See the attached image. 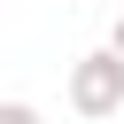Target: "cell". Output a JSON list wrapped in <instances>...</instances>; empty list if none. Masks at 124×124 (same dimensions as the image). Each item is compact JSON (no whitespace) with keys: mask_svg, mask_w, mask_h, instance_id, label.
<instances>
[{"mask_svg":"<svg viewBox=\"0 0 124 124\" xmlns=\"http://www.w3.org/2000/svg\"><path fill=\"white\" fill-rule=\"evenodd\" d=\"M108 54L124 62V8H116V31H108Z\"/></svg>","mask_w":124,"mask_h":124,"instance_id":"3957f363","label":"cell"},{"mask_svg":"<svg viewBox=\"0 0 124 124\" xmlns=\"http://www.w3.org/2000/svg\"><path fill=\"white\" fill-rule=\"evenodd\" d=\"M0 124H46V116H39L31 101H0Z\"/></svg>","mask_w":124,"mask_h":124,"instance_id":"7a4b0ae2","label":"cell"},{"mask_svg":"<svg viewBox=\"0 0 124 124\" xmlns=\"http://www.w3.org/2000/svg\"><path fill=\"white\" fill-rule=\"evenodd\" d=\"M70 108H78V116H93V124L124 108V62H116L108 46H101V54H78V62H70Z\"/></svg>","mask_w":124,"mask_h":124,"instance_id":"6da1fadb","label":"cell"}]
</instances>
